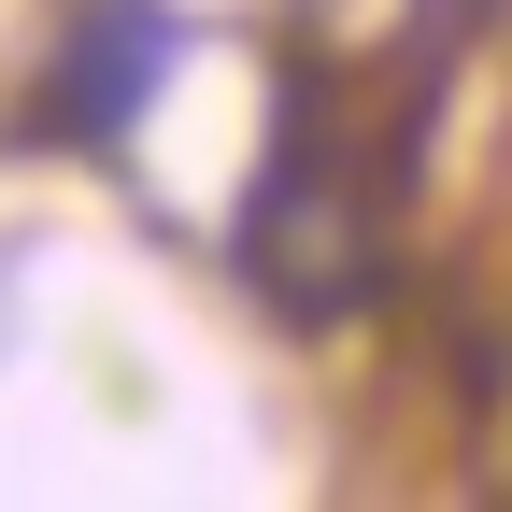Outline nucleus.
<instances>
[{
	"mask_svg": "<svg viewBox=\"0 0 512 512\" xmlns=\"http://www.w3.org/2000/svg\"><path fill=\"white\" fill-rule=\"evenodd\" d=\"M185 72V15L171 0H86L57 29V72H43V128L57 143H128Z\"/></svg>",
	"mask_w": 512,
	"mask_h": 512,
	"instance_id": "nucleus-1",
	"label": "nucleus"
}]
</instances>
